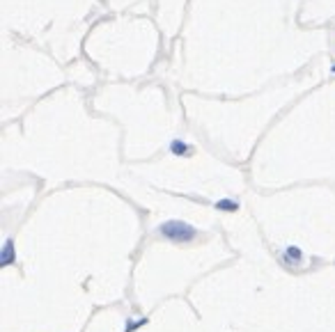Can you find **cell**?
Wrapping results in <instances>:
<instances>
[{
  "mask_svg": "<svg viewBox=\"0 0 335 332\" xmlns=\"http://www.w3.org/2000/svg\"><path fill=\"white\" fill-rule=\"evenodd\" d=\"M163 234H168L170 238H184V241H188V238L193 236L190 227H186V225H181V223H168L163 227Z\"/></svg>",
  "mask_w": 335,
  "mask_h": 332,
  "instance_id": "6da1fadb",
  "label": "cell"
},
{
  "mask_svg": "<svg viewBox=\"0 0 335 332\" xmlns=\"http://www.w3.org/2000/svg\"><path fill=\"white\" fill-rule=\"evenodd\" d=\"M170 149H172V154H177V156H181V154H186V151H188V147H186L181 140H175V142L170 144Z\"/></svg>",
  "mask_w": 335,
  "mask_h": 332,
  "instance_id": "7a4b0ae2",
  "label": "cell"
}]
</instances>
